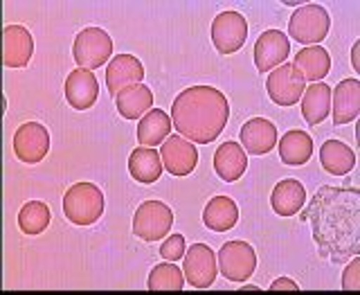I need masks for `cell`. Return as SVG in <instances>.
I'll use <instances>...</instances> for the list:
<instances>
[{
    "instance_id": "1",
    "label": "cell",
    "mask_w": 360,
    "mask_h": 295,
    "mask_svg": "<svg viewBox=\"0 0 360 295\" xmlns=\"http://www.w3.org/2000/svg\"><path fill=\"white\" fill-rule=\"evenodd\" d=\"M230 120V104L219 88L191 86L172 104V124L189 142L210 144L223 133Z\"/></svg>"
},
{
    "instance_id": "2",
    "label": "cell",
    "mask_w": 360,
    "mask_h": 295,
    "mask_svg": "<svg viewBox=\"0 0 360 295\" xmlns=\"http://www.w3.org/2000/svg\"><path fill=\"white\" fill-rule=\"evenodd\" d=\"M63 214L75 225H93L104 214V194L93 183H77L65 192Z\"/></svg>"
},
{
    "instance_id": "3",
    "label": "cell",
    "mask_w": 360,
    "mask_h": 295,
    "mask_svg": "<svg viewBox=\"0 0 360 295\" xmlns=\"http://www.w3.org/2000/svg\"><path fill=\"white\" fill-rule=\"evenodd\" d=\"M331 30V16L322 5H302L292 11L288 37L302 45H318Z\"/></svg>"
},
{
    "instance_id": "4",
    "label": "cell",
    "mask_w": 360,
    "mask_h": 295,
    "mask_svg": "<svg viewBox=\"0 0 360 295\" xmlns=\"http://www.w3.org/2000/svg\"><path fill=\"white\" fill-rule=\"evenodd\" d=\"M110 54H112V39L101 27L82 30L72 43V59L82 70L93 73L95 68H101L110 59Z\"/></svg>"
},
{
    "instance_id": "5",
    "label": "cell",
    "mask_w": 360,
    "mask_h": 295,
    "mask_svg": "<svg viewBox=\"0 0 360 295\" xmlns=\"http://www.w3.org/2000/svg\"><path fill=\"white\" fill-rule=\"evenodd\" d=\"M174 225V212L162 201H144L135 210L133 217V234L142 241L165 239Z\"/></svg>"
},
{
    "instance_id": "6",
    "label": "cell",
    "mask_w": 360,
    "mask_h": 295,
    "mask_svg": "<svg viewBox=\"0 0 360 295\" xmlns=\"http://www.w3.org/2000/svg\"><path fill=\"white\" fill-rule=\"evenodd\" d=\"M266 90L277 106H292L297 104L304 90H307V79L292 63H284L270 73V77L266 79Z\"/></svg>"
},
{
    "instance_id": "7",
    "label": "cell",
    "mask_w": 360,
    "mask_h": 295,
    "mask_svg": "<svg viewBox=\"0 0 360 295\" xmlns=\"http://www.w3.org/2000/svg\"><path fill=\"white\" fill-rule=\"evenodd\" d=\"M219 270L230 282H245L257 268V253L245 241H228L219 251Z\"/></svg>"
},
{
    "instance_id": "8",
    "label": "cell",
    "mask_w": 360,
    "mask_h": 295,
    "mask_svg": "<svg viewBox=\"0 0 360 295\" xmlns=\"http://www.w3.org/2000/svg\"><path fill=\"white\" fill-rule=\"evenodd\" d=\"M185 282L194 289H210L217 280V253L207 244H194L183 257Z\"/></svg>"
},
{
    "instance_id": "9",
    "label": "cell",
    "mask_w": 360,
    "mask_h": 295,
    "mask_svg": "<svg viewBox=\"0 0 360 295\" xmlns=\"http://www.w3.org/2000/svg\"><path fill=\"white\" fill-rule=\"evenodd\" d=\"M248 39V23L239 11H221L212 23V43L219 54H234Z\"/></svg>"
},
{
    "instance_id": "10",
    "label": "cell",
    "mask_w": 360,
    "mask_h": 295,
    "mask_svg": "<svg viewBox=\"0 0 360 295\" xmlns=\"http://www.w3.org/2000/svg\"><path fill=\"white\" fill-rule=\"evenodd\" d=\"M50 151V133L39 122H25L20 124L14 135V153L20 163L37 165L41 163Z\"/></svg>"
},
{
    "instance_id": "11",
    "label": "cell",
    "mask_w": 360,
    "mask_h": 295,
    "mask_svg": "<svg viewBox=\"0 0 360 295\" xmlns=\"http://www.w3.org/2000/svg\"><path fill=\"white\" fill-rule=\"evenodd\" d=\"M162 167L172 176H187L198 165V149L183 135H169L160 149Z\"/></svg>"
},
{
    "instance_id": "12",
    "label": "cell",
    "mask_w": 360,
    "mask_h": 295,
    "mask_svg": "<svg viewBox=\"0 0 360 295\" xmlns=\"http://www.w3.org/2000/svg\"><path fill=\"white\" fill-rule=\"evenodd\" d=\"M290 54L288 37L279 30H268L255 43V65L259 73H273L275 68L284 65Z\"/></svg>"
},
{
    "instance_id": "13",
    "label": "cell",
    "mask_w": 360,
    "mask_h": 295,
    "mask_svg": "<svg viewBox=\"0 0 360 295\" xmlns=\"http://www.w3.org/2000/svg\"><path fill=\"white\" fill-rule=\"evenodd\" d=\"M142 79H144V65L133 54H117L115 59H110L106 68V88L108 95L112 97L124 88L142 84Z\"/></svg>"
},
{
    "instance_id": "14",
    "label": "cell",
    "mask_w": 360,
    "mask_h": 295,
    "mask_svg": "<svg viewBox=\"0 0 360 295\" xmlns=\"http://www.w3.org/2000/svg\"><path fill=\"white\" fill-rule=\"evenodd\" d=\"M360 113V82L354 77L342 79L340 84L331 90V118L335 127L349 124L358 118Z\"/></svg>"
},
{
    "instance_id": "15",
    "label": "cell",
    "mask_w": 360,
    "mask_h": 295,
    "mask_svg": "<svg viewBox=\"0 0 360 295\" xmlns=\"http://www.w3.org/2000/svg\"><path fill=\"white\" fill-rule=\"evenodd\" d=\"M34 52V39L27 27L7 25L3 30V61L7 68H25Z\"/></svg>"
},
{
    "instance_id": "16",
    "label": "cell",
    "mask_w": 360,
    "mask_h": 295,
    "mask_svg": "<svg viewBox=\"0 0 360 295\" xmlns=\"http://www.w3.org/2000/svg\"><path fill=\"white\" fill-rule=\"evenodd\" d=\"M99 97V84L90 70H72L65 79V99L75 111H88Z\"/></svg>"
},
{
    "instance_id": "17",
    "label": "cell",
    "mask_w": 360,
    "mask_h": 295,
    "mask_svg": "<svg viewBox=\"0 0 360 295\" xmlns=\"http://www.w3.org/2000/svg\"><path fill=\"white\" fill-rule=\"evenodd\" d=\"M277 144V127L266 118H252L241 127V146L252 156H264Z\"/></svg>"
},
{
    "instance_id": "18",
    "label": "cell",
    "mask_w": 360,
    "mask_h": 295,
    "mask_svg": "<svg viewBox=\"0 0 360 295\" xmlns=\"http://www.w3.org/2000/svg\"><path fill=\"white\" fill-rule=\"evenodd\" d=\"M304 206H307V189L295 178L279 180L270 194V208L279 217H295Z\"/></svg>"
},
{
    "instance_id": "19",
    "label": "cell",
    "mask_w": 360,
    "mask_h": 295,
    "mask_svg": "<svg viewBox=\"0 0 360 295\" xmlns=\"http://www.w3.org/2000/svg\"><path fill=\"white\" fill-rule=\"evenodd\" d=\"M248 167V156L241 144H236L234 140L223 142L217 153H214V172L219 174L221 180L225 183H234L245 174Z\"/></svg>"
},
{
    "instance_id": "20",
    "label": "cell",
    "mask_w": 360,
    "mask_h": 295,
    "mask_svg": "<svg viewBox=\"0 0 360 295\" xmlns=\"http://www.w3.org/2000/svg\"><path fill=\"white\" fill-rule=\"evenodd\" d=\"M331 115V88L315 82L302 95V118L307 120L309 127H318Z\"/></svg>"
},
{
    "instance_id": "21",
    "label": "cell",
    "mask_w": 360,
    "mask_h": 295,
    "mask_svg": "<svg viewBox=\"0 0 360 295\" xmlns=\"http://www.w3.org/2000/svg\"><path fill=\"white\" fill-rule=\"evenodd\" d=\"M162 158L151 146H140L133 149L129 156V174L133 180H138L142 185H151L162 176Z\"/></svg>"
},
{
    "instance_id": "22",
    "label": "cell",
    "mask_w": 360,
    "mask_h": 295,
    "mask_svg": "<svg viewBox=\"0 0 360 295\" xmlns=\"http://www.w3.org/2000/svg\"><path fill=\"white\" fill-rule=\"evenodd\" d=\"M292 65L297 68L307 82L315 84V82H322V79L329 75L331 56L322 48V45H309V48H304V50H300L295 54V61H292Z\"/></svg>"
},
{
    "instance_id": "23",
    "label": "cell",
    "mask_w": 360,
    "mask_h": 295,
    "mask_svg": "<svg viewBox=\"0 0 360 295\" xmlns=\"http://www.w3.org/2000/svg\"><path fill=\"white\" fill-rule=\"evenodd\" d=\"M277 146H279L281 163L288 167L307 165L313 156V138L307 131H297V129L288 131L284 138L277 142Z\"/></svg>"
},
{
    "instance_id": "24",
    "label": "cell",
    "mask_w": 360,
    "mask_h": 295,
    "mask_svg": "<svg viewBox=\"0 0 360 295\" xmlns=\"http://www.w3.org/2000/svg\"><path fill=\"white\" fill-rule=\"evenodd\" d=\"M239 221V208L230 196H214L202 210V223L214 232H228Z\"/></svg>"
},
{
    "instance_id": "25",
    "label": "cell",
    "mask_w": 360,
    "mask_h": 295,
    "mask_svg": "<svg viewBox=\"0 0 360 295\" xmlns=\"http://www.w3.org/2000/svg\"><path fill=\"white\" fill-rule=\"evenodd\" d=\"M117 113L127 120H138L144 113H149L153 106V93L144 84H135L120 90L115 95Z\"/></svg>"
},
{
    "instance_id": "26",
    "label": "cell",
    "mask_w": 360,
    "mask_h": 295,
    "mask_svg": "<svg viewBox=\"0 0 360 295\" xmlns=\"http://www.w3.org/2000/svg\"><path fill=\"white\" fill-rule=\"evenodd\" d=\"M172 129H174L172 118L162 108H151L149 113H144V118H140L138 124L140 146H160L169 138Z\"/></svg>"
},
{
    "instance_id": "27",
    "label": "cell",
    "mask_w": 360,
    "mask_h": 295,
    "mask_svg": "<svg viewBox=\"0 0 360 295\" xmlns=\"http://www.w3.org/2000/svg\"><path fill=\"white\" fill-rule=\"evenodd\" d=\"M320 163L329 174L345 176L356 167V153L340 140H326L320 149Z\"/></svg>"
},
{
    "instance_id": "28",
    "label": "cell",
    "mask_w": 360,
    "mask_h": 295,
    "mask_svg": "<svg viewBox=\"0 0 360 295\" xmlns=\"http://www.w3.org/2000/svg\"><path fill=\"white\" fill-rule=\"evenodd\" d=\"M50 221H52L50 208L43 201H27L18 212V228L30 237L48 230Z\"/></svg>"
},
{
    "instance_id": "29",
    "label": "cell",
    "mask_w": 360,
    "mask_h": 295,
    "mask_svg": "<svg viewBox=\"0 0 360 295\" xmlns=\"http://www.w3.org/2000/svg\"><path fill=\"white\" fill-rule=\"evenodd\" d=\"M146 287H149V291H183L185 273H180V268L174 262L158 264L151 268Z\"/></svg>"
},
{
    "instance_id": "30",
    "label": "cell",
    "mask_w": 360,
    "mask_h": 295,
    "mask_svg": "<svg viewBox=\"0 0 360 295\" xmlns=\"http://www.w3.org/2000/svg\"><path fill=\"white\" fill-rule=\"evenodd\" d=\"M185 251H187L185 237L180 232L167 237V239L162 241V246H160V255H162V259H167V262H178L180 257H185Z\"/></svg>"
},
{
    "instance_id": "31",
    "label": "cell",
    "mask_w": 360,
    "mask_h": 295,
    "mask_svg": "<svg viewBox=\"0 0 360 295\" xmlns=\"http://www.w3.org/2000/svg\"><path fill=\"white\" fill-rule=\"evenodd\" d=\"M358 270H360V259L354 257V262L347 266L345 275H342V289H345V291H356V289H360Z\"/></svg>"
},
{
    "instance_id": "32",
    "label": "cell",
    "mask_w": 360,
    "mask_h": 295,
    "mask_svg": "<svg viewBox=\"0 0 360 295\" xmlns=\"http://www.w3.org/2000/svg\"><path fill=\"white\" fill-rule=\"evenodd\" d=\"M281 289H290V291H297L300 287L295 284L292 280H288V277H279V280H275L273 284H270V291H281Z\"/></svg>"
},
{
    "instance_id": "33",
    "label": "cell",
    "mask_w": 360,
    "mask_h": 295,
    "mask_svg": "<svg viewBox=\"0 0 360 295\" xmlns=\"http://www.w3.org/2000/svg\"><path fill=\"white\" fill-rule=\"evenodd\" d=\"M358 48H360V43L354 45V50H352V65H354V70H360V61H358Z\"/></svg>"
}]
</instances>
